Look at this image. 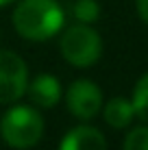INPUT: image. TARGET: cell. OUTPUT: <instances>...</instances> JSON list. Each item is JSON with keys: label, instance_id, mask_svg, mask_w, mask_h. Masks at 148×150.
I'll return each mask as SVG.
<instances>
[{"label": "cell", "instance_id": "52a82bcc", "mask_svg": "<svg viewBox=\"0 0 148 150\" xmlns=\"http://www.w3.org/2000/svg\"><path fill=\"white\" fill-rule=\"evenodd\" d=\"M26 91H28L30 102L42 107V109H50V107H55L61 100V85H59V81L55 79V76H50V74L35 76L33 83L26 85Z\"/></svg>", "mask_w": 148, "mask_h": 150}, {"label": "cell", "instance_id": "7a4b0ae2", "mask_svg": "<svg viewBox=\"0 0 148 150\" xmlns=\"http://www.w3.org/2000/svg\"><path fill=\"white\" fill-rule=\"evenodd\" d=\"M0 135L11 148H33L44 135V120L37 109L28 105H15L0 120Z\"/></svg>", "mask_w": 148, "mask_h": 150}, {"label": "cell", "instance_id": "7c38bea8", "mask_svg": "<svg viewBox=\"0 0 148 150\" xmlns=\"http://www.w3.org/2000/svg\"><path fill=\"white\" fill-rule=\"evenodd\" d=\"M137 13L148 24V0H137Z\"/></svg>", "mask_w": 148, "mask_h": 150}, {"label": "cell", "instance_id": "9c48e42d", "mask_svg": "<svg viewBox=\"0 0 148 150\" xmlns=\"http://www.w3.org/2000/svg\"><path fill=\"white\" fill-rule=\"evenodd\" d=\"M133 111L144 124H148V74H144L135 85L133 91Z\"/></svg>", "mask_w": 148, "mask_h": 150}, {"label": "cell", "instance_id": "5b68a950", "mask_svg": "<svg viewBox=\"0 0 148 150\" xmlns=\"http://www.w3.org/2000/svg\"><path fill=\"white\" fill-rule=\"evenodd\" d=\"M65 105L70 113L79 120H91L98 115L103 109V94H100L98 85L91 81H74L65 91Z\"/></svg>", "mask_w": 148, "mask_h": 150}, {"label": "cell", "instance_id": "30bf717a", "mask_svg": "<svg viewBox=\"0 0 148 150\" xmlns=\"http://www.w3.org/2000/svg\"><path fill=\"white\" fill-rule=\"evenodd\" d=\"M72 13L81 24H91L100 15V7H98L96 0H74Z\"/></svg>", "mask_w": 148, "mask_h": 150}, {"label": "cell", "instance_id": "ba28073f", "mask_svg": "<svg viewBox=\"0 0 148 150\" xmlns=\"http://www.w3.org/2000/svg\"><path fill=\"white\" fill-rule=\"evenodd\" d=\"M133 102L126 98H111L105 105V122L113 128H124L133 120Z\"/></svg>", "mask_w": 148, "mask_h": 150}, {"label": "cell", "instance_id": "277c9868", "mask_svg": "<svg viewBox=\"0 0 148 150\" xmlns=\"http://www.w3.org/2000/svg\"><path fill=\"white\" fill-rule=\"evenodd\" d=\"M28 70L20 54L0 50V105H11L26 94Z\"/></svg>", "mask_w": 148, "mask_h": 150}, {"label": "cell", "instance_id": "8fae6325", "mask_svg": "<svg viewBox=\"0 0 148 150\" xmlns=\"http://www.w3.org/2000/svg\"><path fill=\"white\" fill-rule=\"evenodd\" d=\"M124 150H148V124L129 131L124 139Z\"/></svg>", "mask_w": 148, "mask_h": 150}, {"label": "cell", "instance_id": "8992f818", "mask_svg": "<svg viewBox=\"0 0 148 150\" xmlns=\"http://www.w3.org/2000/svg\"><path fill=\"white\" fill-rule=\"evenodd\" d=\"M59 150H107V142L98 128L81 124L61 139Z\"/></svg>", "mask_w": 148, "mask_h": 150}, {"label": "cell", "instance_id": "6da1fadb", "mask_svg": "<svg viewBox=\"0 0 148 150\" xmlns=\"http://www.w3.org/2000/svg\"><path fill=\"white\" fill-rule=\"evenodd\" d=\"M13 26L24 39L44 41L63 26V11L57 0H22L13 11Z\"/></svg>", "mask_w": 148, "mask_h": 150}, {"label": "cell", "instance_id": "4fadbf2b", "mask_svg": "<svg viewBox=\"0 0 148 150\" xmlns=\"http://www.w3.org/2000/svg\"><path fill=\"white\" fill-rule=\"evenodd\" d=\"M9 2H13V0H0V7H4V4H9Z\"/></svg>", "mask_w": 148, "mask_h": 150}, {"label": "cell", "instance_id": "3957f363", "mask_svg": "<svg viewBox=\"0 0 148 150\" xmlns=\"http://www.w3.org/2000/svg\"><path fill=\"white\" fill-rule=\"evenodd\" d=\"M59 48L68 63L76 65V68H89L100 59L103 41H100V35L91 26L76 24V26L65 28V33L61 35Z\"/></svg>", "mask_w": 148, "mask_h": 150}]
</instances>
